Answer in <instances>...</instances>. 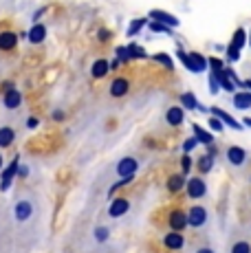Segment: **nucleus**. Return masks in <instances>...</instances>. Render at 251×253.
I'll use <instances>...</instances> for the list:
<instances>
[{
    "label": "nucleus",
    "instance_id": "obj_1",
    "mask_svg": "<svg viewBox=\"0 0 251 253\" xmlns=\"http://www.w3.org/2000/svg\"><path fill=\"white\" fill-rule=\"evenodd\" d=\"M207 225H209V209L201 203L187 207V227L190 229H205Z\"/></svg>",
    "mask_w": 251,
    "mask_h": 253
},
{
    "label": "nucleus",
    "instance_id": "obj_2",
    "mask_svg": "<svg viewBox=\"0 0 251 253\" xmlns=\"http://www.w3.org/2000/svg\"><path fill=\"white\" fill-rule=\"evenodd\" d=\"M225 163L229 165L231 169H245L249 163V152L243 148V145H227L225 150Z\"/></svg>",
    "mask_w": 251,
    "mask_h": 253
},
{
    "label": "nucleus",
    "instance_id": "obj_3",
    "mask_svg": "<svg viewBox=\"0 0 251 253\" xmlns=\"http://www.w3.org/2000/svg\"><path fill=\"white\" fill-rule=\"evenodd\" d=\"M207 181L203 178V174H196V176H190L185 183V196L190 201H201V198L207 196Z\"/></svg>",
    "mask_w": 251,
    "mask_h": 253
},
{
    "label": "nucleus",
    "instance_id": "obj_4",
    "mask_svg": "<svg viewBox=\"0 0 251 253\" xmlns=\"http://www.w3.org/2000/svg\"><path fill=\"white\" fill-rule=\"evenodd\" d=\"M115 172H117L119 178L124 176H134V174L139 172V161L134 157H124L119 159L117 165H115Z\"/></svg>",
    "mask_w": 251,
    "mask_h": 253
},
{
    "label": "nucleus",
    "instance_id": "obj_5",
    "mask_svg": "<svg viewBox=\"0 0 251 253\" xmlns=\"http://www.w3.org/2000/svg\"><path fill=\"white\" fill-rule=\"evenodd\" d=\"M161 242H163V247H166L167 251H183V249H185V245H187L183 231H172V229H170V233H166V236H163Z\"/></svg>",
    "mask_w": 251,
    "mask_h": 253
},
{
    "label": "nucleus",
    "instance_id": "obj_6",
    "mask_svg": "<svg viewBox=\"0 0 251 253\" xmlns=\"http://www.w3.org/2000/svg\"><path fill=\"white\" fill-rule=\"evenodd\" d=\"M167 227L172 231H185L187 229V211L183 209H172L167 213Z\"/></svg>",
    "mask_w": 251,
    "mask_h": 253
},
{
    "label": "nucleus",
    "instance_id": "obj_7",
    "mask_svg": "<svg viewBox=\"0 0 251 253\" xmlns=\"http://www.w3.org/2000/svg\"><path fill=\"white\" fill-rule=\"evenodd\" d=\"M18 168H20V159L16 157L7 168L2 169V176H0V189H2V192H7V189L11 187L13 178H16V174H18Z\"/></svg>",
    "mask_w": 251,
    "mask_h": 253
},
{
    "label": "nucleus",
    "instance_id": "obj_8",
    "mask_svg": "<svg viewBox=\"0 0 251 253\" xmlns=\"http://www.w3.org/2000/svg\"><path fill=\"white\" fill-rule=\"evenodd\" d=\"M2 106L7 110H16L22 106V92L16 88V86H11V88H7L2 92Z\"/></svg>",
    "mask_w": 251,
    "mask_h": 253
},
{
    "label": "nucleus",
    "instance_id": "obj_9",
    "mask_svg": "<svg viewBox=\"0 0 251 253\" xmlns=\"http://www.w3.org/2000/svg\"><path fill=\"white\" fill-rule=\"evenodd\" d=\"M166 124L172 126V128H178V126L185 124V108L183 106H170L166 110Z\"/></svg>",
    "mask_w": 251,
    "mask_h": 253
},
{
    "label": "nucleus",
    "instance_id": "obj_10",
    "mask_svg": "<svg viewBox=\"0 0 251 253\" xmlns=\"http://www.w3.org/2000/svg\"><path fill=\"white\" fill-rule=\"evenodd\" d=\"M128 90H130V80H126V77H115L113 82H110V97H126L128 95Z\"/></svg>",
    "mask_w": 251,
    "mask_h": 253
},
{
    "label": "nucleus",
    "instance_id": "obj_11",
    "mask_svg": "<svg viewBox=\"0 0 251 253\" xmlns=\"http://www.w3.org/2000/svg\"><path fill=\"white\" fill-rule=\"evenodd\" d=\"M185 183H187V178H185V174H183V172L170 174V176H167V181H166V189L170 194H178V192H183V189H185Z\"/></svg>",
    "mask_w": 251,
    "mask_h": 253
},
{
    "label": "nucleus",
    "instance_id": "obj_12",
    "mask_svg": "<svg viewBox=\"0 0 251 253\" xmlns=\"http://www.w3.org/2000/svg\"><path fill=\"white\" fill-rule=\"evenodd\" d=\"M27 40L31 42V44H42V42L46 40V27L42 22H33L31 29L27 31Z\"/></svg>",
    "mask_w": 251,
    "mask_h": 253
},
{
    "label": "nucleus",
    "instance_id": "obj_13",
    "mask_svg": "<svg viewBox=\"0 0 251 253\" xmlns=\"http://www.w3.org/2000/svg\"><path fill=\"white\" fill-rule=\"evenodd\" d=\"M31 213H33V205L29 201H18L13 205V218H16V222H27L31 218Z\"/></svg>",
    "mask_w": 251,
    "mask_h": 253
},
{
    "label": "nucleus",
    "instance_id": "obj_14",
    "mask_svg": "<svg viewBox=\"0 0 251 253\" xmlns=\"http://www.w3.org/2000/svg\"><path fill=\"white\" fill-rule=\"evenodd\" d=\"M150 20H157V22H163V24H167V27H172V29H176L178 24V18L176 16H172V13H167V11H163V9H152L150 13Z\"/></svg>",
    "mask_w": 251,
    "mask_h": 253
},
{
    "label": "nucleus",
    "instance_id": "obj_15",
    "mask_svg": "<svg viewBox=\"0 0 251 253\" xmlns=\"http://www.w3.org/2000/svg\"><path fill=\"white\" fill-rule=\"evenodd\" d=\"M130 211V201L128 198H115L108 207V216L110 218H122Z\"/></svg>",
    "mask_w": 251,
    "mask_h": 253
},
{
    "label": "nucleus",
    "instance_id": "obj_16",
    "mask_svg": "<svg viewBox=\"0 0 251 253\" xmlns=\"http://www.w3.org/2000/svg\"><path fill=\"white\" fill-rule=\"evenodd\" d=\"M209 115H216V117H218V119L227 126V128H231V130H243V128H245L240 121H236L234 117H231L229 113H225L223 108H216V106H214V108H209Z\"/></svg>",
    "mask_w": 251,
    "mask_h": 253
},
{
    "label": "nucleus",
    "instance_id": "obj_17",
    "mask_svg": "<svg viewBox=\"0 0 251 253\" xmlns=\"http://www.w3.org/2000/svg\"><path fill=\"white\" fill-rule=\"evenodd\" d=\"M192 132H194V137L196 141H199L201 145H211L216 141L214 137V132H209V130H205L201 124H192Z\"/></svg>",
    "mask_w": 251,
    "mask_h": 253
},
{
    "label": "nucleus",
    "instance_id": "obj_18",
    "mask_svg": "<svg viewBox=\"0 0 251 253\" xmlns=\"http://www.w3.org/2000/svg\"><path fill=\"white\" fill-rule=\"evenodd\" d=\"M214 161H216V157H211L209 152H205V154H201L199 159H196V172L199 174H203V176H205V174H209L211 169H214Z\"/></svg>",
    "mask_w": 251,
    "mask_h": 253
},
{
    "label": "nucleus",
    "instance_id": "obj_19",
    "mask_svg": "<svg viewBox=\"0 0 251 253\" xmlns=\"http://www.w3.org/2000/svg\"><path fill=\"white\" fill-rule=\"evenodd\" d=\"M108 71H110V62L101 57V60H95L93 66H90V77L93 80H104L108 75Z\"/></svg>",
    "mask_w": 251,
    "mask_h": 253
},
{
    "label": "nucleus",
    "instance_id": "obj_20",
    "mask_svg": "<svg viewBox=\"0 0 251 253\" xmlns=\"http://www.w3.org/2000/svg\"><path fill=\"white\" fill-rule=\"evenodd\" d=\"M227 253H251V242L249 238H234L229 242V249Z\"/></svg>",
    "mask_w": 251,
    "mask_h": 253
},
{
    "label": "nucleus",
    "instance_id": "obj_21",
    "mask_svg": "<svg viewBox=\"0 0 251 253\" xmlns=\"http://www.w3.org/2000/svg\"><path fill=\"white\" fill-rule=\"evenodd\" d=\"M18 46V33L16 31H2L0 33V48L2 51H11Z\"/></svg>",
    "mask_w": 251,
    "mask_h": 253
},
{
    "label": "nucleus",
    "instance_id": "obj_22",
    "mask_svg": "<svg viewBox=\"0 0 251 253\" xmlns=\"http://www.w3.org/2000/svg\"><path fill=\"white\" fill-rule=\"evenodd\" d=\"M231 104L236 106L238 110H247L251 108V90H240V92H234V99H231Z\"/></svg>",
    "mask_w": 251,
    "mask_h": 253
},
{
    "label": "nucleus",
    "instance_id": "obj_23",
    "mask_svg": "<svg viewBox=\"0 0 251 253\" xmlns=\"http://www.w3.org/2000/svg\"><path fill=\"white\" fill-rule=\"evenodd\" d=\"M16 141V130L9 128V126H2L0 128V148H9Z\"/></svg>",
    "mask_w": 251,
    "mask_h": 253
},
{
    "label": "nucleus",
    "instance_id": "obj_24",
    "mask_svg": "<svg viewBox=\"0 0 251 253\" xmlns=\"http://www.w3.org/2000/svg\"><path fill=\"white\" fill-rule=\"evenodd\" d=\"M216 77H218V86L223 90H227V92H231V95H234L236 92V84H234V80H231L229 75H227L225 71H220V73H216Z\"/></svg>",
    "mask_w": 251,
    "mask_h": 253
},
{
    "label": "nucleus",
    "instance_id": "obj_25",
    "mask_svg": "<svg viewBox=\"0 0 251 253\" xmlns=\"http://www.w3.org/2000/svg\"><path fill=\"white\" fill-rule=\"evenodd\" d=\"M181 106L185 110H199V99L194 92H183L181 95Z\"/></svg>",
    "mask_w": 251,
    "mask_h": 253
},
{
    "label": "nucleus",
    "instance_id": "obj_26",
    "mask_svg": "<svg viewBox=\"0 0 251 253\" xmlns=\"http://www.w3.org/2000/svg\"><path fill=\"white\" fill-rule=\"evenodd\" d=\"M143 27H148V18H134V20L128 24V31H126V36L134 38L139 31H141Z\"/></svg>",
    "mask_w": 251,
    "mask_h": 253
},
{
    "label": "nucleus",
    "instance_id": "obj_27",
    "mask_svg": "<svg viewBox=\"0 0 251 253\" xmlns=\"http://www.w3.org/2000/svg\"><path fill=\"white\" fill-rule=\"evenodd\" d=\"M152 60L157 62V64H161L163 69H167V71H174V60H172L167 53H154L152 55Z\"/></svg>",
    "mask_w": 251,
    "mask_h": 253
},
{
    "label": "nucleus",
    "instance_id": "obj_28",
    "mask_svg": "<svg viewBox=\"0 0 251 253\" xmlns=\"http://www.w3.org/2000/svg\"><path fill=\"white\" fill-rule=\"evenodd\" d=\"M93 238H95V242H97V245H104V242H108V238H110V229H108V227H106V225L95 227Z\"/></svg>",
    "mask_w": 251,
    "mask_h": 253
},
{
    "label": "nucleus",
    "instance_id": "obj_29",
    "mask_svg": "<svg viewBox=\"0 0 251 253\" xmlns=\"http://www.w3.org/2000/svg\"><path fill=\"white\" fill-rule=\"evenodd\" d=\"M231 44H236L238 48H243L245 44H247V31H245L243 27H238L234 31V36H231Z\"/></svg>",
    "mask_w": 251,
    "mask_h": 253
},
{
    "label": "nucleus",
    "instance_id": "obj_30",
    "mask_svg": "<svg viewBox=\"0 0 251 253\" xmlns=\"http://www.w3.org/2000/svg\"><path fill=\"white\" fill-rule=\"evenodd\" d=\"M148 29L154 33H166V36H174V31H172V27H167V24L163 22H157V20H150L148 22Z\"/></svg>",
    "mask_w": 251,
    "mask_h": 253
},
{
    "label": "nucleus",
    "instance_id": "obj_31",
    "mask_svg": "<svg viewBox=\"0 0 251 253\" xmlns=\"http://www.w3.org/2000/svg\"><path fill=\"white\" fill-rule=\"evenodd\" d=\"M128 51H130V57H132V60H146V57H148L146 48L134 44V42H132V44H128Z\"/></svg>",
    "mask_w": 251,
    "mask_h": 253
},
{
    "label": "nucleus",
    "instance_id": "obj_32",
    "mask_svg": "<svg viewBox=\"0 0 251 253\" xmlns=\"http://www.w3.org/2000/svg\"><path fill=\"white\" fill-rule=\"evenodd\" d=\"M225 51H227V60H229L231 64H234V62H238V60H240V51H243V48H238L236 44H231V42H229V44L225 46Z\"/></svg>",
    "mask_w": 251,
    "mask_h": 253
},
{
    "label": "nucleus",
    "instance_id": "obj_33",
    "mask_svg": "<svg viewBox=\"0 0 251 253\" xmlns=\"http://www.w3.org/2000/svg\"><path fill=\"white\" fill-rule=\"evenodd\" d=\"M207 124H209V130H211V132H223V130H225V124H223V121H220L216 115H209Z\"/></svg>",
    "mask_w": 251,
    "mask_h": 253
},
{
    "label": "nucleus",
    "instance_id": "obj_34",
    "mask_svg": "<svg viewBox=\"0 0 251 253\" xmlns=\"http://www.w3.org/2000/svg\"><path fill=\"white\" fill-rule=\"evenodd\" d=\"M115 57H119V60H122V64H128V62H132L128 46H117V48H115Z\"/></svg>",
    "mask_w": 251,
    "mask_h": 253
},
{
    "label": "nucleus",
    "instance_id": "obj_35",
    "mask_svg": "<svg viewBox=\"0 0 251 253\" xmlns=\"http://www.w3.org/2000/svg\"><path fill=\"white\" fill-rule=\"evenodd\" d=\"M192 165H194V161H192V157H190V154L183 152V157H181V172L185 174V176L192 172Z\"/></svg>",
    "mask_w": 251,
    "mask_h": 253
},
{
    "label": "nucleus",
    "instance_id": "obj_36",
    "mask_svg": "<svg viewBox=\"0 0 251 253\" xmlns=\"http://www.w3.org/2000/svg\"><path fill=\"white\" fill-rule=\"evenodd\" d=\"M207 62H209L211 73H220V71H225V62H223V60H218V57H207Z\"/></svg>",
    "mask_w": 251,
    "mask_h": 253
},
{
    "label": "nucleus",
    "instance_id": "obj_37",
    "mask_svg": "<svg viewBox=\"0 0 251 253\" xmlns=\"http://www.w3.org/2000/svg\"><path fill=\"white\" fill-rule=\"evenodd\" d=\"M196 145H199V141H196V137L187 139V141H185V143H183V152H185V154H190V152H192V150H194V148H196Z\"/></svg>",
    "mask_w": 251,
    "mask_h": 253
},
{
    "label": "nucleus",
    "instance_id": "obj_38",
    "mask_svg": "<svg viewBox=\"0 0 251 253\" xmlns=\"http://www.w3.org/2000/svg\"><path fill=\"white\" fill-rule=\"evenodd\" d=\"M218 88H220V86H218V77H216V73H211V75H209V92H211V95H216Z\"/></svg>",
    "mask_w": 251,
    "mask_h": 253
},
{
    "label": "nucleus",
    "instance_id": "obj_39",
    "mask_svg": "<svg viewBox=\"0 0 251 253\" xmlns=\"http://www.w3.org/2000/svg\"><path fill=\"white\" fill-rule=\"evenodd\" d=\"M192 253H218V251H216L211 245H199Z\"/></svg>",
    "mask_w": 251,
    "mask_h": 253
},
{
    "label": "nucleus",
    "instance_id": "obj_40",
    "mask_svg": "<svg viewBox=\"0 0 251 253\" xmlns=\"http://www.w3.org/2000/svg\"><path fill=\"white\" fill-rule=\"evenodd\" d=\"M38 126H40V119H38V117H29L27 119V128L29 130H36Z\"/></svg>",
    "mask_w": 251,
    "mask_h": 253
},
{
    "label": "nucleus",
    "instance_id": "obj_41",
    "mask_svg": "<svg viewBox=\"0 0 251 253\" xmlns=\"http://www.w3.org/2000/svg\"><path fill=\"white\" fill-rule=\"evenodd\" d=\"M97 40H99V42L110 40V31H108V29H99V33H97Z\"/></svg>",
    "mask_w": 251,
    "mask_h": 253
},
{
    "label": "nucleus",
    "instance_id": "obj_42",
    "mask_svg": "<svg viewBox=\"0 0 251 253\" xmlns=\"http://www.w3.org/2000/svg\"><path fill=\"white\" fill-rule=\"evenodd\" d=\"M51 119H53V121H64V110H60V108L53 110V113H51Z\"/></svg>",
    "mask_w": 251,
    "mask_h": 253
},
{
    "label": "nucleus",
    "instance_id": "obj_43",
    "mask_svg": "<svg viewBox=\"0 0 251 253\" xmlns=\"http://www.w3.org/2000/svg\"><path fill=\"white\" fill-rule=\"evenodd\" d=\"M44 13H46V9H44V7H42V9H38V11H36V13H33V16H31V20H33V22H38V20H40L42 16H44Z\"/></svg>",
    "mask_w": 251,
    "mask_h": 253
},
{
    "label": "nucleus",
    "instance_id": "obj_44",
    "mask_svg": "<svg viewBox=\"0 0 251 253\" xmlns=\"http://www.w3.org/2000/svg\"><path fill=\"white\" fill-rule=\"evenodd\" d=\"M18 176H20V178L29 176V168H27V165H20V168H18Z\"/></svg>",
    "mask_w": 251,
    "mask_h": 253
},
{
    "label": "nucleus",
    "instance_id": "obj_45",
    "mask_svg": "<svg viewBox=\"0 0 251 253\" xmlns=\"http://www.w3.org/2000/svg\"><path fill=\"white\" fill-rule=\"evenodd\" d=\"M117 69H122V60H119V57H115V60L110 62V71H117Z\"/></svg>",
    "mask_w": 251,
    "mask_h": 253
},
{
    "label": "nucleus",
    "instance_id": "obj_46",
    "mask_svg": "<svg viewBox=\"0 0 251 253\" xmlns=\"http://www.w3.org/2000/svg\"><path fill=\"white\" fill-rule=\"evenodd\" d=\"M243 126H247V128H251V117H243Z\"/></svg>",
    "mask_w": 251,
    "mask_h": 253
},
{
    "label": "nucleus",
    "instance_id": "obj_47",
    "mask_svg": "<svg viewBox=\"0 0 251 253\" xmlns=\"http://www.w3.org/2000/svg\"><path fill=\"white\" fill-rule=\"evenodd\" d=\"M245 88L251 90V77H249V80H245Z\"/></svg>",
    "mask_w": 251,
    "mask_h": 253
},
{
    "label": "nucleus",
    "instance_id": "obj_48",
    "mask_svg": "<svg viewBox=\"0 0 251 253\" xmlns=\"http://www.w3.org/2000/svg\"><path fill=\"white\" fill-rule=\"evenodd\" d=\"M2 165H4V159H2V154H0V172H2Z\"/></svg>",
    "mask_w": 251,
    "mask_h": 253
},
{
    "label": "nucleus",
    "instance_id": "obj_49",
    "mask_svg": "<svg viewBox=\"0 0 251 253\" xmlns=\"http://www.w3.org/2000/svg\"><path fill=\"white\" fill-rule=\"evenodd\" d=\"M247 42H249V44H251V29H249V38H247Z\"/></svg>",
    "mask_w": 251,
    "mask_h": 253
},
{
    "label": "nucleus",
    "instance_id": "obj_50",
    "mask_svg": "<svg viewBox=\"0 0 251 253\" xmlns=\"http://www.w3.org/2000/svg\"><path fill=\"white\" fill-rule=\"evenodd\" d=\"M249 181H251V176H249Z\"/></svg>",
    "mask_w": 251,
    "mask_h": 253
}]
</instances>
